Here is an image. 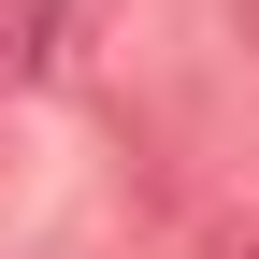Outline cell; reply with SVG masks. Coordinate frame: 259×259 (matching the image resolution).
<instances>
[{
	"label": "cell",
	"instance_id": "6da1fadb",
	"mask_svg": "<svg viewBox=\"0 0 259 259\" xmlns=\"http://www.w3.org/2000/svg\"><path fill=\"white\" fill-rule=\"evenodd\" d=\"M101 44V0H0V87H72Z\"/></svg>",
	"mask_w": 259,
	"mask_h": 259
},
{
	"label": "cell",
	"instance_id": "7a4b0ae2",
	"mask_svg": "<svg viewBox=\"0 0 259 259\" xmlns=\"http://www.w3.org/2000/svg\"><path fill=\"white\" fill-rule=\"evenodd\" d=\"M245 29H259V0H245Z\"/></svg>",
	"mask_w": 259,
	"mask_h": 259
},
{
	"label": "cell",
	"instance_id": "3957f363",
	"mask_svg": "<svg viewBox=\"0 0 259 259\" xmlns=\"http://www.w3.org/2000/svg\"><path fill=\"white\" fill-rule=\"evenodd\" d=\"M245 259H259V245H245Z\"/></svg>",
	"mask_w": 259,
	"mask_h": 259
}]
</instances>
